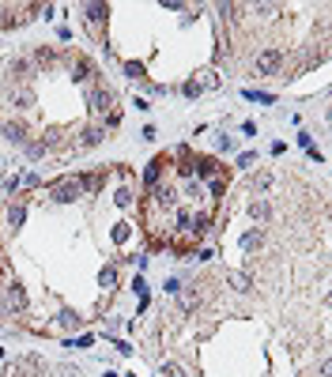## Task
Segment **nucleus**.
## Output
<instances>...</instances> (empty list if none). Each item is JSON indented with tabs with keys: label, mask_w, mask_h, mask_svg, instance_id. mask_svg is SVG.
Returning a JSON list of instances; mask_svg holds the SVG:
<instances>
[{
	"label": "nucleus",
	"mask_w": 332,
	"mask_h": 377,
	"mask_svg": "<svg viewBox=\"0 0 332 377\" xmlns=\"http://www.w3.org/2000/svg\"><path fill=\"white\" fill-rule=\"evenodd\" d=\"M79 188H83V181L64 177V181H57V185H53V196H57V200H76V196H79Z\"/></svg>",
	"instance_id": "1"
},
{
	"label": "nucleus",
	"mask_w": 332,
	"mask_h": 377,
	"mask_svg": "<svg viewBox=\"0 0 332 377\" xmlns=\"http://www.w3.org/2000/svg\"><path fill=\"white\" fill-rule=\"evenodd\" d=\"M257 68H260V72H279V68H283V53H275V49H264V53L257 57Z\"/></svg>",
	"instance_id": "2"
},
{
	"label": "nucleus",
	"mask_w": 332,
	"mask_h": 377,
	"mask_svg": "<svg viewBox=\"0 0 332 377\" xmlns=\"http://www.w3.org/2000/svg\"><path fill=\"white\" fill-rule=\"evenodd\" d=\"M110 106H114V94H110V91H91V110H95V113H106V110H110Z\"/></svg>",
	"instance_id": "3"
},
{
	"label": "nucleus",
	"mask_w": 332,
	"mask_h": 377,
	"mask_svg": "<svg viewBox=\"0 0 332 377\" xmlns=\"http://www.w3.org/2000/svg\"><path fill=\"white\" fill-rule=\"evenodd\" d=\"M162 377H185V370H181L177 362H166L162 366Z\"/></svg>",
	"instance_id": "4"
},
{
	"label": "nucleus",
	"mask_w": 332,
	"mask_h": 377,
	"mask_svg": "<svg viewBox=\"0 0 332 377\" xmlns=\"http://www.w3.org/2000/svg\"><path fill=\"white\" fill-rule=\"evenodd\" d=\"M227 279H231V283H234L238 290H249V279H246V276H238V272H231Z\"/></svg>",
	"instance_id": "5"
}]
</instances>
